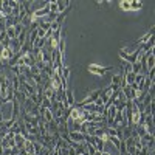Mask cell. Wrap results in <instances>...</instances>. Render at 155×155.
Here are the masks:
<instances>
[{
	"mask_svg": "<svg viewBox=\"0 0 155 155\" xmlns=\"http://www.w3.org/2000/svg\"><path fill=\"white\" fill-rule=\"evenodd\" d=\"M120 8L123 11H140L143 8V2H140V0H121Z\"/></svg>",
	"mask_w": 155,
	"mask_h": 155,
	"instance_id": "1",
	"label": "cell"
},
{
	"mask_svg": "<svg viewBox=\"0 0 155 155\" xmlns=\"http://www.w3.org/2000/svg\"><path fill=\"white\" fill-rule=\"evenodd\" d=\"M99 92H101V88H96V90H93V92H90L81 102H76L79 107H84V106H88V104H93V102L99 98Z\"/></svg>",
	"mask_w": 155,
	"mask_h": 155,
	"instance_id": "2",
	"label": "cell"
},
{
	"mask_svg": "<svg viewBox=\"0 0 155 155\" xmlns=\"http://www.w3.org/2000/svg\"><path fill=\"white\" fill-rule=\"evenodd\" d=\"M87 70L92 73V74H98V76H104L106 73H109L112 70V67H102L99 64H88Z\"/></svg>",
	"mask_w": 155,
	"mask_h": 155,
	"instance_id": "3",
	"label": "cell"
},
{
	"mask_svg": "<svg viewBox=\"0 0 155 155\" xmlns=\"http://www.w3.org/2000/svg\"><path fill=\"white\" fill-rule=\"evenodd\" d=\"M121 92H123V95H124V98H126V101H134L137 96H138V92L135 88H132L130 85H126V87H123L121 88Z\"/></svg>",
	"mask_w": 155,
	"mask_h": 155,
	"instance_id": "4",
	"label": "cell"
},
{
	"mask_svg": "<svg viewBox=\"0 0 155 155\" xmlns=\"http://www.w3.org/2000/svg\"><path fill=\"white\" fill-rule=\"evenodd\" d=\"M68 138L71 143H84L85 141V135L81 134V132H78V130H70L68 132Z\"/></svg>",
	"mask_w": 155,
	"mask_h": 155,
	"instance_id": "5",
	"label": "cell"
},
{
	"mask_svg": "<svg viewBox=\"0 0 155 155\" xmlns=\"http://www.w3.org/2000/svg\"><path fill=\"white\" fill-rule=\"evenodd\" d=\"M14 56L12 50L9 47H3L2 48V65H8V62L11 61V58Z\"/></svg>",
	"mask_w": 155,
	"mask_h": 155,
	"instance_id": "6",
	"label": "cell"
},
{
	"mask_svg": "<svg viewBox=\"0 0 155 155\" xmlns=\"http://www.w3.org/2000/svg\"><path fill=\"white\" fill-rule=\"evenodd\" d=\"M152 37H153V27H150V30H149V31H147L144 36H141V37L138 39V41L135 42V45H137V47H138V45H141V47H143V45H144V44L149 41V39H152Z\"/></svg>",
	"mask_w": 155,
	"mask_h": 155,
	"instance_id": "7",
	"label": "cell"
},
{
	"mask_svg": "<svg viewBox=\"0 0 155 155\" xmlns=\"http://www.w3.org/2000/svg\"><path fill=\"white\" fill-rule=\"evenodd\" d=\"M14 141H16V147H17L19 150H22V149L25 147V144H27L28 140H25V137H23L22 134H16V135H14Z\"/></svg>",
	"mask_w": 155,
	"mask_h": 155,
	"instance_id": "8",
	"label": "cell"
},
{
	"mask_svg": "<svg viewBox=\"0 0 155 155\" xmlns=\"http://www.w3.org/2000/svg\"><path fill=\"white\" fill-rule=\"evenodd\" d=\"M65 98H67V104H68V107L74 106V93H73V90H71L70 85H67V88H65Z\"/></svg>",
	"mask_w": 155,
	"mask_h": 155,
	"instance_id": "9",
	"label": "cell"
},
{
	"mask_svg": "<svg viewBox=\"0 0 155 155\" xmlns=\"http://www.w3.org/2000/svg\"><path fill=\"white\" fill-rule=\"evenodd\" d=\"M56 3H58V14H62V12L71 5L70 0H64V2H62V0H56Z\"/></svg>",
	"mask_w": 155,
	"mask_h": 155,
	"instance_id": "10",
	"label": "cell"
},
{
	"mask_svg": "<svg viewBox=\"0 0 155 155\" xmlns=\"http://www.w3.org/2000/svg\"><path fill=\"white\" fill-rule=\"evenodd\" d=\"M146 67H147V71H149V70H153V68H155V56H153V51H149V53H147V59H146Z\"/></svg>",
	"mask_w": 155,
	"mask_h": 155,
	"instance_id": "11",
	"label": "cell"
},
{
	"mask_svg": "<svg viewBox=\"0 0 155 155\" xmlns=\"http://www.w3.org/2000/svg\"><path fill=\"white\" fill-rule=\"evenodd\" d=\"M11 50H12V53H14V54H17L19 53V51H20V48H22V45L19 44V41H17V37L16 39H12V41L9 42V45H8Z\"/></svg>",
	"mask_w": 155,
	"mask_h": 155,
	"instance_id": "12",
	"label": "cell"
},
{
	"mask_svg": "<svg viewBox=\"0 0 155 155\" xmlns=\"http://www.w3.org/2000/svg\"><path fill=\"white\" fill-rule=\"evenodd\" d=\"M121 82H123V73H116V74L112 76V82H110L112 85L121 88Z\"/></svg>",
	"mask_w": 155,
	"mask_h": 155,
	"instance_id": "13",
	"label": "cell"
},
{
	"mask_svg": "<svg viewBox=\"0 0 155 155\" xmlns=\"http://www.w3.org/2000/svg\"><path fill=\"white\" fill-rule=\"evenodd\" d=\"M11 12H12V9L9 6V0H3V3H2V14L5 17H8V16H11Z\"/></svg>",
	"mask_w": 155,
	"mask_h": 155,
	"instance_id": "14",
	"label": "cell"
},
{
	"mask_svg": "<svg viewBox=\"0 0 155 155\" xmlns=\"http://www.w3.org/2000/svg\"><path fill=\"white\" fill-rule=\"evenodd\" d=\"M22 150H25L27 152V155H36V149H34V143L33 141H27V144H25V147L22 149Z\"/></svg>",
	"mask_w": 155,
	"mask_h": 155,
	"instance_id": "15",
	"label": "cell"
},
{
	"mask_svg": "<svg viewBox=\"0 0 155 155\" xmlns=\"http://www.w3.org/2000/svg\"><path fill=\"white\" fill-rule=\"evenodd\" d=\"M50 6V14H58V3H56V0H51V2L48 3Z\"/></svg>",
	"mask_w": 155,
	"mask_h": 155,
	"instance_id": "16",
	"label": "cell"
},
{
	"mask_svg": "<svg viewBox=\"0 0 155 155\" xmlns=\"http://www.w3.org/2000/svg\"><path fill=\"white\" fill-rule=\"evenodd\" d=\"M110 143L118 149V152H120V147H121V140H118L116 137H110Z\"/></svg>",
	"mask_w": 155,
	"mask_h": 155,
	"instance_id": "17",
	"label": "cell"
},
{
	"mask_svg": "<svg viewBox=\"0 0 155 155\" xmlns=\"http://www.w3.org/2000/svg\"><path fill=\"white\" fill-rule=\"evenodd\" d=\"M9 70H11V73H12V74L17 76V78L22 74V70H20V67H19V65H12V67H9Z\"/></svg>",
	"mask_w": 155,
	"mask_h": 155,
	"instance_id": "18",
	"label": "cell"
},
{
	"mask_svg": "<svg viewBox=\"0 0 155 155\" xmlns=\"http://www.w3.org/2000/svg\"><path fill=\"white\" fill-rule=\"evenodd\" d=\"M41 107H44V109H51V101L44 96V98H42V102H41Z\"/></svg>",
	"mask_w": 155,
	"mask_h": 155,
	"instance_id": "19",
	"label": "cell"
},
{
	"mask_svg": "<svg viewBox=\"0 0 155 155\" xmlns=\"http://www.w3.org/2000/svg\"><path fill=\"white\" fill-rule=\"evenodd\" d=\"M132 73H135V74H140V73H141V65H140V62L132 64Z\"/></svg>",
	"mask_w": 155,
	"mask_h": 155,
	"instance_id": "20",
	"label": "cell"
},
{
	"mask_svg": "<svg viewBox=\"0 0 155 155\" xmlns=\"http://www.w3.org/2000/svg\"><path fill=\"white\" fill-rule=\"evenodd\" d=\"M23 30H25V28H23V25H22V23H17L16 27H14V34H16V37H17V36H19V34H20Z\"/></svg>",
	"mask_w": 155,
	"mask_h": 155,
	"instance_id": "21",
	"label": "cell"
},
{
	"mask_svg": "<svg viewBox=\"0 0 155 155\" xmlns=\"http://www.w3.org/2000/svg\"><path fill=\"white\" fill-rule=\"evenodd\" d=\"M107 3H110V2H107V0H101V2H99V0H98V2H96V5H98V6H102V5H107Z\"/></svg>",
	"mask_w": 155,
	"mask_h": 155,
	"instance_id": "22",
	"label": "cell"
},
{
	"mask_svg": "<svg viewBox=\"0 0 155 155\" xmlns=\"http://www.w3.org/2000/svg\"><path fill=\"white\" fill-rule=\"evenodd\" d=\"M2 3H3V0H0V14H2Z\"/></svg>",
	"mask_w": 155,
	"mask_h": 155,
	"instance_id": "23",
	"label": "cell"
},
{
	"mask_svg": "<svg viewBox=\"0 0 155 155\" xmlns=\"http://www.w3.org/2000/svg\"><path fill=\"white\" fill-rule=\"evenodd\" d=\"M95 155H102V152H99V150H96V152H95Z\"/></svg>",
	"mask_w": 155,
	"mask_h": 155,
	"instance_id": "24",
	"label": "cell"
},
{
	"mask_svg": "<svg viewBox=\"0 0 155 155\" xmlns=\"http://www.w3.org/2000/svg\"><path fill=\"white\" fill-rule=\"evenodd\" d=\"M102 155H110V153H107V152H102Z\"/></svg>",
	"mask_w": 155,
	"mask_h": 155,
	"instance_id": "25",
	"label": "cell"
}]
</instances>
